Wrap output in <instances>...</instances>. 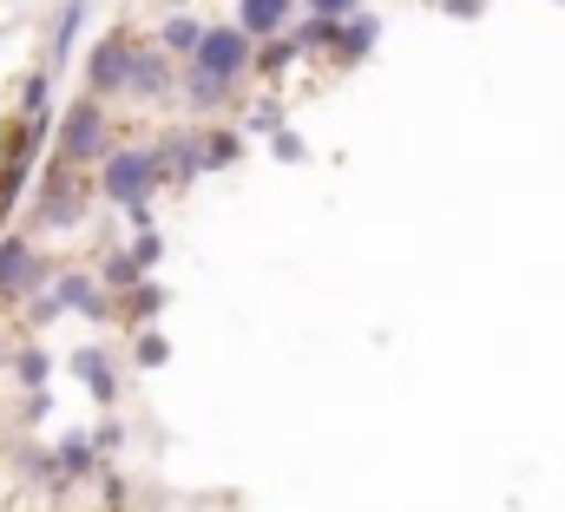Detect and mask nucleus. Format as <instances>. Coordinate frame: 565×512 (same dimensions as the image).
I'll use <instances>...</instances> for the list:
<instances>
[{
  "label": "nucleus",
  "instance_id": "1",
  "mask_svg": "<svg viewBox=\"0 0 565 512\" xmlns=\"http://www.w3.org/2000/svg\"><path fill=\"white\" fill-rule=\"evenodd\" d=\"M151 184H158V151H145V145L106 151V164H99V191H106L113 204H132V211H139L145 198H151Z\"/></svg>",
  "mask_w": 565,
  "mask_h": 512
},
{
  "label": "nucleus",
  "instance_id": "2",
  "mask_svg": "<svg viewBox=\"0 0 565 512\" xmlns=\"http://www.w3.org/2000/svg\"><path fill=\"white\" fill-rule=\"evenodd\" d=\"M191 73L237 86V79L250 73V33H244V26H204V40H198V53H191Z\"/></svg>",
  "mask_w": 565,
  "mask_h": 512
},
{
  "label": "nucleus",
  "instance_id": "3",
  "mask_svg": "<svg viewBox=\"0 0 565 512\" xmlns=\"http://www.w3.org/2000/svg\"><path fill=\"white\" fill-rule=\"evenodd\" d=\"M106 106L99 99H79L73 113H66V126H60V158L66 164H93V158H106L113 151V138H106Z\"/></svg>",
  "mask_w": 565,
  "mask_h": 512
},
{
  "label": "nucleus",
  "instance_id": "4",
  "mask_svg": "<svg viewBox=\"0 0 565 512\" xmlns=\"http://www.w3.org/2000/svg\"><path fill=\"white\" fill-rule=\"evenodd\" d=\"M126 73H132V33H106V40L93 46V60H86V86H93V99L126 93Z\"/></svg>",
  "mask_w": 565,
  "mask_h": 512
},
{
  "label": "nucleus",
  "instance_id": "5",
  "mask_svg": "<svg viewBox=\"0 0 565 512\" xmlns=\"http://www.w3.org/2000/svg\"><path fill=\"white\" fill-rule=\"evenodd\" d=\"M40 289V250L26 237H0V302H20Z\"/></svg>",
  "mask_w": 565,
  "mask_h": 512
},
{
  "label": "nucleus",
  "instance_id": "6",
  "mask_svg": "<svg viewBox=\"0 0 565 512\" xmlns=\"http://www.w3.org/2000/svg\"><path fill=\"white\" fill-rule=\"evenodd\" d=\"M237 26L250 40H270V33L289 26V0H237Z\"/></svg>",
  "mask_w": 565,
  "mask_h": 512
},
{
  "label": "nucleus",
  "instance_id": "7",
  "mask_svg": "<svg viewBox=\"0 0 565 512\" xmlns=\"http://www.w3.org/2000/svg\"><path fill=\"white\" fill-rule=\"evenodd\" d=\"M171 86V66H164V53H145L132 46V73H126V93H139V99H158Z\"/></svg>",
  "mask_w": 565,
  "mask_h": 512
},
{
  "label": "nucleus",
  "instance_id": "8",
  "mask_svg": "<svg viewBox=\"0 0 565 512\" xmlns=\"http://www.w3.org/2000/svg\"><path fill=\"white\" fill-rule=\"evenodd\" d=\"M60 309H79V316H106V296H99V282L93 276H60V296H53Z\"/></svg>",
  "mask_w": 565,
  "mask_h": 512
},
{
  "label": "nucleus",
  "instance_id": "9",
  "mask_svg": "<svg viewBox=\"0 0 565 512\" xmlns=\"http://www.w3.org/2000/svg\"><path fill=\"white\" fill-rule=\"evenodd\" d=\"M79 26H86V0H66V7H60V20H53V66H60V60L73 53Z\"/></svg>",
  "mask_w": 565,
  "mask_h": 512
},
{
  "label": "nucleus",
  "instance_id": "10",
  "mask_svg": "<svg viewBox=\"0 0 565 512\" xmlns=\"http://www.w3.org/2000/svg\"><path fill=\"white\" fill-rule=\"evenodd\" d=\"M198 40H204V20H191V13H171L164 20V53H198Z\"/></svg>",
  "mask_w": 565,
  "mask_h": 512
},
{
  "label": "nucleus",
  "instance_id": "11",
  "mask_svg": "<svg viewBox=\"0 0 565 512\" xmlns=\"http://www.w3.org/2000/svg\"><path fill=\"white\" fill-rule=\"evenodd\" d=\"M73 375H86L99 401H113V369H106V355H99V349H79V355H73Z\"/></svg>",
  "mask_w": 565,
  "mask_h": 512
},
{
  "label": "nucleus",
  "instance_id": "12",
  "mask_svg": "<svg viewBox=\"0 0 565 512\" xmlns=\"http://www.w3.org/2000/svg\"><path fill=\"white\" fill-rule=\"evenodd\" d=\"M375 26H382V20L362 13V20H349V26L335 33V46H342V53H369V46H375Z\"/></svg>",
  "mask_w": 565,
  "mask_h": 512
},
{
  "label": "nucleus",
  "instance_id": "13",
  "mask_svg": "<svg viewBox=\"0 0 565 512\" xmlns=\"http://www.w3.org/2000/svg\"><path fill=\"white\" fill-rule=\"evenodd\" d=\"M20 382H26V387L46 382V355H40V349H26V355H20Z\"/></svg>",
  "mask_w": 565,
  "mask_h": 512
},
{
  "label": "nucleus",
  "instance_id": "14",
  "mask_svg": "<svg viewBox=\"0 0 565 512\" xmlns=\"http://www.w3.org/2000/svg\"><path fill=\"white\" fill-rule=\"evenodd\" d=\"M139 362H145V369H158V362H164V335H139Z\"/></svg>",
  "mask_w": 565,
  "mask_h": 512
},
{
  "label": "nucleus",
  "instance_id": "15",
  "mask_svg": "<svg viewBox=\"0 0 565 512\" xmlns=\"http://www.w3.org/2000/svg\"><path fill=\"white\" fill-rule=\"evenodd\" d=\"M349 7H362V0H309V13H329V20H335V13H349Z\"/></svg>",
  "mask_w": 565,
  "mask_h": 512
},
{
  "label": "nucleus",
  "instance_id": "16",
  "mask_svg": "<svg viewBox=\"0 0 565 512\" xmlns=\"http://www.w3.org/2000/svg\"><path fill=\"white\" fill-rule=\"evenodd\" d=\"M164 7H184V0H164Z\"/></svg>",
  "mask_w": 565,
  "mask_h": 512
}]
</instances>
